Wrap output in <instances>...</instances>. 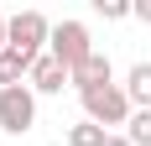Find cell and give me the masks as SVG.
Listing matches in <instances>:
<instances>
[{"label":"cell","mask_w":151,"mask_h":146,"mask_svg":"<svg viewBox=\"0 0 151 146\" xmlns=\"http://www.w3.org/2000/svg\"><path fill=\"white\" fill-rule=\"evenodd\" d=\"M73 89H78V94L109 89V58H104V52H94L89 63H78V68H73Z\"/></svg>","instance_id":"6"},{"label":"cell","mask_w":151,"mask_h":146,"mask_svg":"<svg viewBox=\"0 0 151 146\" xmlns=\"http://www.w3.org/2000/svg\"><path fill=\"white\" fill-rule=\"evenodd\" d=\"M125 136H130L136 146H151V110H136L130 125H125Z\"/></svg>","instance_id":"10"},{"label":"cell","mask_w":151,"mask_h":146,"mask_svg":"<svg viewBox=\"0 0 151 146\" xmlns=\"http://www.w3.org/2000/svg\"><path fill=\"white\" fill-rule=\"evenodd\" d=\"M52 58H58L68 73H73L78 63H89V58H94L89 26H83V21H58V26H52Z\"/></svg>","instance_id":"3"},{"label":"cell","mask_w":151,"mask_h":146,"mask_svg":"<svg viewBox=\"0 0 151 146\" xmlns=\"http://www.w3.org/2000/svg\"><path fill=\"white\" fill-rule=\"evenodd\" d=\"M5 47H11V21L0 16V52H5Z\"/></svg>","instance_id":"12"},{"label":"cell","mask_w":151,"mask_h":146,"mask_svg":"<svg viewBox=\"0 0 151 146\" xmlns=\"http://www.w3.org/2000/svg\"><path fill=\"white\" fill-rule=\"evenodd\" d=\"M83 99V115L94 120V125H130V115H136V104H130V94H125V84H109V89H94V94H78Z\"/></svg>","instance_id":"1"},{"label":"cell","mask_w":151,"mask_h":146,"mask_svg":"<svg viewBox=\"0 0 151 146\" xmlns=\"http://www.w3.org/2000/svg\"><path fill=\"white\" fill-rule=\"evenodd\" d=\"M136 16H141V21H151V0H141V5H136Z\"/></svg>","instance_id":"13"},{"label":"cell","mask_w":151,"mask_h":146,"mask_svg":"<svg viewBox=\"0 0 151 146\" xmlns=\"http://www.w3.org/2000/svg\"><path fill=\"white\" fill-rule=\"evenodd\" d=\"M31 125H37V94H31V84L0 89V131H11V136H26Z\"/></svg>","instance_id":"2"},{"label":"cell","mask_w":151,"mask_h":146,"mask_svg":"<svg viewBox=\"0 0 151 146\" xmlns=\"http://www.w3.org/2000/svg\"><path fill=\"white\" fill-rule=\"evenodd\" d=\"M31 89H37V94H63V89L73 84V73L63 68L58 58H52V52H42V58H37V68H31V78H26Z\"/></svg>","instance_id":"5"},{"label":"cell","mask_w":151,"mask_h":146,"mask_svg":"<svg viewBox=\"0 0 151 146\" xmlns=\"http://www.w3.org/2000/svg\"><path fill=\"white\" fill-rule=\"evenodd\" d=\"M125 94H130V104H136V110H151V63H136V68H130Z\"/></svg>","instance_id":"8"},{"label":"cell","mask_w":151,"mask_h":146,"mask_svg":"<svg viewBox=\"0 0 151 146\" xmlns=\"http://www.w3.org/2000/svg\"><path fill=\"white\" fill-rule=\"evenodd\" d=\"M104 146H136V141H130V136H109Z\"/></svg>","instance_id":"14"},{"label":"cell","mask_w":151,"mask_h":146,"mask_svg":"<svg viewBox=\"0 0 151 146\" xmlns=\"http://www.w3.org/2000/svg\"><path fill=\"white\" fill-rule=\"evenodd\" d=\"M104 141H109V131H104V125H94V120H83V125L68 131V146H104Z\"/></svg>","instance_id":"9"},{"label":"cell","mask_w":151,"mask_h":146,"mask_svg":"<svg viewBox=\"0 0 151 146\" xmlns=\"http://www.w3.org/2000/svg\"><path fill=\"white\" fill-rule=\"evenodd\" d=\"M42 42L52 47V26H47L42 11H21V16H11V47H16V52L42 58Z\"/></svg>","instance_id":"4"},{"label":"cell","mask_w":151,"mask_h":146,"mask_svg":"<svg viewBox=\"0 0 151 146\" xmlns=\"http://www.w3.org/2000/svg\"><path fill=\"white\" fill-rule=\"evenodd\" d=\"M99 16H104V21H125V16H136V5H125V0H99Z\"/></svg>","instance_id":"11"},{"label":"cell","mask_w":151,"mask_h":146,"mask_svg":"<svg viewBox=\"0 0 151 146\" xmlns=\"http://www.w3.org/2000/svg\"><path fill=\"white\" fill-rule=\"evenodd\" d=\"M31 68H37V58H26V52L5 47V52H0V89H16L21 78H31Z\"/></svg>","instance_id":"7"}]
</instances>
